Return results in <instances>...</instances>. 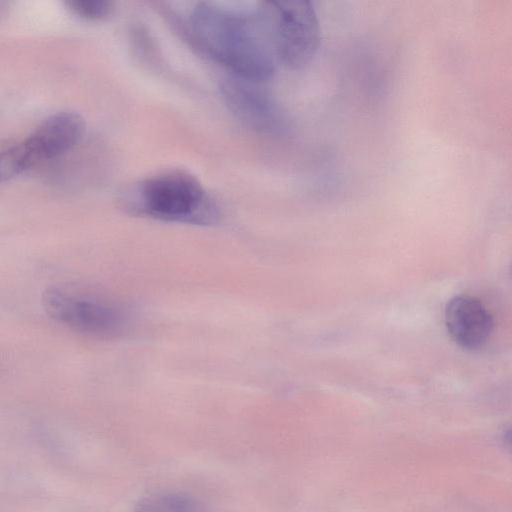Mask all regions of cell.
Returning a JSON list of instances; mask_svg holds the SVG:
<instances>
[{
    "label": "cell",
    "mask_w": 512,
    "mask_h": 512,
    "mask_svg": "<svg viewBox=\"0 0 512 512\" xmlns=\"http://www.w3.org/2000/svg\"><path fill=\"white\" fill-rule=\"evenodd\" d=\"M445 325L451 338L462 348L482 347L493 329L492 315L476 298L456 296L445 308Z\"/></svg>",
    "instance_id": "cell-7"
},
{
    "label": "cell",
    "mask_w": 512,
    "mask_h": 512,
    "mask_svg": "<svg viewBox=\"0 0 512 512\" xmlns=\"http://www.w3.org/2000/svg\"><path fill=\"white\" fill-rule=\"evenodd\" d=\"M86 124L77 112L61 111L43 120L25 139L37 162L58 157L83 138Z\"/></svg>",
    "instance_id": "cell-6"
},
{
    "label": "cell",
    "mask_w": 512,
    "mask_h": 512,
    "mask_svg": "<svg viewBox=\"0 0 512 512\" xmlns=\"http://www.w3.org/2000/svg\"><path fill=\"white\" fill-rule=\"evenodd\" d=\"M42 303L55 322L86 336L112 338L122 333L126 325V317L118 307L72 285L47 287Z\"/></svg>",
    "instance_id": "cell-2"
},
{
    "label": "cell",
    "mask_w": 512,
    "mask_h": 512,
    "mask_svg": "<svg viewBox=\"0 0 512 512\" xmlns=\"http://www.w3.org/2000/svg\"><path fill=\"white\" fill-rule=\"evenodd\" d=\"M259 9L277 61L293 69L306 65L316 53L320 39L318 21L311 3L263 2Z\"/></svg>",
    "instance_id": "cell-4"
},
{
    "label": "cell",
    "mask_w": 512,
    "mask_h": 512,
    "mask_svg": "<svg viewBox=\"0 0 512 512\" xmlns=\"http://www.w3.org/2000/svg\"><path fill=\"white\" fill-rule=\"evenodd\" d=\"M66 4L75 15L90 21L105 20L114 11V3L108 0H69Z\"/></svg>",
    "instance_id": "cell-10"
},
{
    "label": "cell",
    "mask_w": 512,
    "mask_h": 512,
    "mask_svg": "<svg viewBox=\"0 0 512 512\" xmlns=\"http://www.w3.org/2000/svg\"><path fill=\"white\" fill-rule=\"evenodd\" d=\"M221 92L229 110L247 128L261 134L282 128L280 111L260 83L234 76L222 83Z\"/></svg>",
    "instance_id": "cell-5"
},
{
    "label": "cell",
    "mask_w": 512,
    "mask_h": 512,
    "mask_svg": "<svg viewBox=\"0 0 512 512\" xmlns=\"http://www.w3.org/2000/svg\"><path fill=\"white\" fill-rule=\"evenodd\" d=\"M139 193L142 210L157 219L206 222L214 214L201 182L184 170H169L147 178Z\"/></svg>",
    "instance_id": "cell-3"
},
{
    "label": "cell",
    "mask_w": 512,
    "mask_h": 512,
    "mask_svg": "<svg viewBox=\"0 0 512 512\" xmlns=\"http://www.w3.org/2000/svg\"><path fill=\"white\" fill-rule=\"evenodd\" d=\"M195 42L235 77L262 83L272 77L277 58L264 17L212 3H199L189 16Z\"/></svg>",
    "instance_id": "cell-1"
},
{
    "label": "cell",
    "mask_w": 512,
    "mask_h": 512,
    "mask_svg": "<svg viewBox=\"0 0 512 512\" xmlns=\"http://www.w3.org/2000/svg\"><path fill=\"white\" fill-rule=\"evenodd\" d=\"M131 512H203L193 497L178 492H161L139 500Z\"/></svg>",
    "instance_id": "cell-8"
},
{
    "label": "cell",
    "mask_w": 512,
    "mask_h": 512,
    "mask_svg": "<svg viewBox=\"0 0 512 512\" xmlns=\"http://www.w3.org/2000/svg\"><path fill=\"white\" fill-rule=\"evenodd\" d=\"M37 163L25 140L0 151V183L21 175Z\"/></svg>",
    "instance_id": "cell-9"
}]
</instances>
